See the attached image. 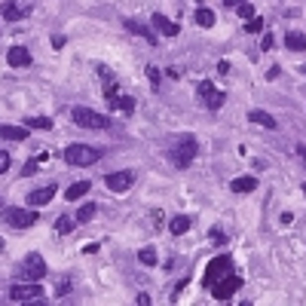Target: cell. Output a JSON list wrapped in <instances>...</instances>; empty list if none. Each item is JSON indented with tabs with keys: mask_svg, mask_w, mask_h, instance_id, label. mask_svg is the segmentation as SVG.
Returning a JSON list of instances; mask_svg holds the SVG:
<instances>
[{
	"mask_svg": "<svg viewBox=\"0 0 306 306\" xmlns=\"http://www.w3.org/2000/svg\"><path fill=\"white\" fill-rule=\"evenodd\" d=\"M61 156L67 166H95L104 153L98 147H89V144H70V147H64Z\"/></svg>",
	"mask_w": 306,
	"mask_h": 306,
	"instance_id": "cell-2",
	"label": "cell"
},
{
	"mask_svg": "<svg viewBox=\"0 0 306 306\" xmlns=\"http://www.w3.org/2000/svg\"><path fill=\"white\" fill-rule=\"evenodd\" d=\"M236 12L242 15V19H251V15H254V6H251L248 0H245V3H239V6H236Z\"/></svg>",
	"mask_w": 306,
	"mask_h": 306,
	"instance_id": "cell-30",
	"label": "cell"
},
{
	"mask_svg": "<svg viewBox=\"0 0 306 306\" xmlns=\"http://www.w3.org/2000/svg\"><path fill=\"white\" fill-rule=\"evenodd\" d=\"M104 184H107V190H114V193H125L132 184H135V172L132 169H122V172H111L104 178Z\"/></svg>",
	"mask_w": 306,
	"mask_h": 306,
	"instance_id": "cell-9",
	"label": "cell"
},
{
	"mask_svg": "<svg viewBox=\"0 0 306 306\" xmlns=\"http://www.w3.org/2000/svg\"><path fill=\"white\" fill-rule=\"evenodd\" d=\"M92 214H95V205H92V202H86V205L77 211V221H80V224H86V221H92Z\"/></svg>",
	"mask_w": 306,
	"mask_h": 306,
	"instance_id": "cell-27",
	"label": "cell"
},
{
	"mask_svg": "<svg viewBox=\"0 0 306 306\" xmlns=\"http://www.w3.org/2000/svg\"><path fill=\"white\" fill-rule=\"evenodd\" d=\"M153 28H156L159 34H166V37H178V34H181V28H178L175 22H169L166 15H159V12L153 15Z\"/></svg>",
	"mask_w": 306,
	"mask_h": 306,
	"instance_id": "cell-14",
	"label": "cell"
},
{
	"mask_svg": "<svg viewBox=\"0 0 306 306\" xmlns=\"http://www.w3.org/2000/svg\"><path fill=\"white\" fill-rule=\"evenodd\" d=\"M147 77H150V83H153V89H156V86H159V67H156V64L147 67Z\"/></svg>",
	"mask_w": 306,
	"mask_h": 306,
	"instance_id": "cell-31",
	"label": "cell"
},
{
	"mask_svg": "<svg viewBox=\"0 0 306 306\" xmlns=\"http://www.w3.org/2000/svg\"><path fill=\"white\" fill-rule=\"evenodd\" d=\"M242 288V276H236V273H227V276H221L218 282L211 285V297L214 300H230L233 294H236Z\"/></svg>",
	"mask_w": 306,
	"mask_h": 306,
	"instance_id": "cell-6",
	"label": "cell"
},
{
	"mask_svg": "<svg viewBox=\"0 0 306 306\" xmlns=\"http://www.w3.org/2000/svg\"><path fill=\"white\" fill-rule=\"evenodd\" d=\"M285 46L294 49V52H303V49H306V34H300V31H285Z\"/></svg>",
	"mask_w": 306,
	"mask_h": 306,
	"instance_id": "cell-21",
	"label": "cell"
},
{
	"mask_svg": "<svg viewBox=\"0 0 306 306\" xmlns=\"http://www.w3.org/2000/svg\"><path fill=\"white\" fill-rule=\"evenodd\" d=\"M56 230H59V233H70V230H74V218H67V214H61V218L56 221Z\"/></svg>",
	"mask_w": 306,
	"mask_h": 306,
	"instance_id": "cell-28",
	"label": "cell"
},
{
	"mask_svg": "<svg viewBox=\"0 0 306 306\" xmlns=\"http://www.w3.org/2000/svg\"><path fill=\"white\" fill-rule=\"evenodd\" d=\"M9 300L12 303H34V300H43V288L40 282H19L9 288Z\"/></svg>",
	"mask_w": 306,
	"mask_h": 306,
	"instance_id": "cell-5",
	"label": "cell"
},
{
	"mask_svg": "<svg viewBox=\"0 0 306 306\" xmlns=\"http://www.w3.org/2000/svg\"><path fill=\"white\" fill-rule=\"evenodd\" d=\"M279 74H282V70H279V67H269V70H266V80H276Z\"/></svg>",
	"mask_w": 306,
	"mask_h": 306,
	"instance_id": "cell-38",
	"label": "cell"
},
{
	"mask_svg": "<svg viewBox=\"0 0 306 306\" xmlns=\"http://www.w3.org/2000/svg\"><path fill=\"white\" fill-rule=\"evenodd\" d=\"M224 3H227V6H230V9H236V6H239V3H245V0H224Z\"/></svg>",
	"mask_w": 306,
	"mask_h": 306,
	"instance_id": "cell-40",
	"label": "cell"
},
{
	"mask_svg": "<svg viewBox=\"0 0 306 306\" xmlns=\"http://www.w3.org/2000/svg\"><path fill=\"white\" fill-rule=\"evenodd\" d=\"M107 104H111L114 107V111H122V114H132L135 111V98L132 95H114V98H107Z\"/></svg>",
	"mask_w": 306,
	"mask_h": 306,
	"instance_id": "cell-18",
	"label": "cell"
},
{
	"mask_svg": "<svg viewBox=\"0 0 306 306\" xmlns=\"http://www.w3.org/2000/svg\"><path fill=\"white\" fill-rule=\"evenodd\" d=\"M193 22L199 25V28H211V25H214V12H211L208 6H199V9L193 12Z\"/></svg>",
	"mask_w": 306,
	"mask_h": 306,
	"instance_id": "cell-23",
	"label": "cell"
},
{
	"mask_svg": "<svg viewBox=\"0 0 306 306\" xmlns=\"http://www.w3.org/2000/svg\"><path fill=\"white\" fill-rule=\"evenodd\" d=\"M208 239H214V242H224V233H221V230H211V233H208Z\"/></svg>",
	"mask_w": 306,
	"mask_h": 306,
	"instance_id": "cell-34",
	"label": "cell"
},
{
	"mask_svg": "<svg viewBox=\"0 0 306 306\" xmlns=\"http://www.w3.org/2000/svg\"><path fill=\"white\" fill-rule=\"evenodd\" d=\"M166 153H169V163H172L175 169H187L193 159H196V153H199V141H196L193 135L178 138V141H175V147H169Z\"/></svg>",
	"mask_w": 306,
	"mask_h": 306,
	"instance_id": "cell-1",
	"label": "cell"
},
{
	"mask_svg": "<svg viewBox=\"0 0 306 306\" xmlns=\"http://www.w3.org/2000/svg\"><path fill=\"white\" fill-rule=\"evenodd\" d=\"M52 46H56V49H61V46H64V37H61V34H56V37H52Z\"/></svg>",
	"mask_w": 306,
	"mask_h": 306,
	"instance_id": "cell-35",
	"label": "cell"
},
{
	"mask_svg": "<svg viewBox=\"0 0 306 306\" xmlns=\"http://www.w3.org/2000/svg\"><path fill=\"white\" fill-rule=\"evenodd\" d=\"M196 92H199V98H202V104L208 107V111H221V107H224V92H221V89H214L208 80H202L199 86H196Z\"/></svg>",
	"mask_w": 306,
	"mask_h": 306,
	"instance_id": "cell-8",
	"label": "cell"
},
{
	"mask_svg": "<svg viewBox=\"0 0 306 306\" xmlns=\"http://www.w3.org/2000/svg\"><path fill=\"white\" fill-rule=\"evenodd\" d=\"M190 227H193V218H190V214H178V218H172V224H169V230L175 233V236H184Z\"/></svg>",
	"mask_w": 306,
	"mask_h": 306,
	"instance_id": "cell-22",
	"label": "cell"
},
{
	"mask_svg": "<svg viewBox=\"0 0 306 306\" xmlns=\"http://www.w3.org/2000/svg\"><path fill=\"white\" fill-rule=\"evenodd\" d=\"M70 117H74V122L80 125V129H95V132L98 129H111V117L92 111V107H74Z\"/></svg>",
	"mask_w": 306,
	"mask_h": 306,
	"instance_id": "cell-3",
	"label": "cell"
},
{
	"mask_svg": "<svg viewBox=\"0 0 306 306\" xmlns=\"http://www.w3.org/2000/svg\"><path fill=\"white\" fill-rule=\"evenodd\" d=\"M303 77H306V67H303Z\"/></svg>",
	"mask_w": 306,
	"mask_h": 306,
	"instance_id": "cell-44",
	"label": "cell"
},
{
	"mask_svg": "<svg viewBox=\"0 0 306 306\" xmlns=\"http://www.w3.org/2000/svg\"><path fill=\"white\" fill-rule=\"evenodd\" d=\"M248 120H251V122H257V125H263V129H279L276 117H273V114H266V111H251V114H248Z\"/></svg>",
	"mask_w": 306,
	"mask_h": 306,
	"instance_id": "cell-19",
	"label": "cell"
},
{
	"mask_svg": "<svg viewBox=\"0 0 306 306\" xmlns=\"http://www.w3.org/2000/svg\"><path fill=\"white\" fill-rule=\"evenodd\" d=\"M25 125H28V129H43V132H49V129H52V120H49V117H28Z\"/></svg>",
	"mask_w": 306,
	"mask_h": 306,
	"instance_id": "cell-24",
	"label": "cell"
},
{
	"mask_svg": "<svg viewBox=\"0 0 306 306\" xmlns=\"http://www.w3.org/2000/svg\"><path fill=\"white\" fill-rule=\"evenodd\" d=\"M92 190V184L89 181H77V184H70L67 190H64V199H70V202H77V199H83V196Z\"/></svg>",
	"mask_w": 306,
	"mask_h": 306,
	"instance_id": "cell-20",
	"label": "cell"
},
{
	"mask_svg": "<svg viewBox=\"0 0 306 306\" xmlns=\"http://www.w3.org/2000/svg\"><path fill=\"white\" fill-rule=\"evenodd\" d=\"M248 25H245V31L248 34H260L263 31V19H260V15H251V19H245Z\"/></svg>",
	"mask_w": 306,
	"mask_h": 306,
	"instance_id": "cell-26",
	"label": "cell"
},
{
	"mask_svg": "<svg viewBox=\"0 0 306 306\" xmlns=\"http://www.w3.org/2000/svg\"><path fill=\"white\" fill-rule=\"evenodd\" d=\"M218 74H230V61H218Z\"/></svg>",
	"mask_w": 306,
	"mask_h": 306,
	"instance_id": "cell-36",
	"label": "cell"
},
{
	"mask_svg": "<svg viewBox=\"0 0 306 306\" xmlns=\"http://www.w3.org/2000/svg\"><path fill=\"white\" fill-rule=\"evenodd\" d=\"M6 169H9V153H6V150H0V175H3Z\"/></svg>",
	"mask_w": 306,
	"mask_h": 306,
	"instance_id": "cell-32",
	"label": "cell"
},
{
	"mask_svg": "<svg viewBox=\"0 0 306 306\" xmlns=\"http://www.w3.org/2000/svg\"><path fill=\"white\" fill-rule=\"evenodd\" d=\"M67 291H70V282H61V285H59V297H64Z\"/></svg>",
	"mask_w": 306,
	"mask_h": 306,
	"instance_id": "cell-37",
	"label": "cell"
},
{
	"mask_svg": "<svg viewBox=\"0 0 306 306\" xmlns=\"http://www.w3.org/2000/svg\"><path fill=\"white\" fill-rule=\"evenodd\" d=\"M273 43H276L273 34H263V49H273Z\"/></svg>",
	"mask_w": 306,
	"mask_h": 306,
	"instance_id": "cell-33",
	"label": "cell"
},
{
	"mask_svg": "<svg viewBox=\"0 0 306 306\" xmlns=\"http://www.w3.org/2000/svg\"><path fill=\"white\" fill-rule=\"evenodd\" d=\"M138 260H141L144 266H156V260H159V257H156V251H153V248H141V251H138Z\"/></svg>",
	"mask_w": 306,
	"mask_h": 306,
	"instance_id": "cell-25",
	"label": "cell"
},
{
	"mask_svg": "<svg viewBox=\"0 0 306 306\" xmlns=\"http://www.w3.org/2000/svg\"><path fill=\"white\" fill-rule=\"evenodd\" d=\"M0 251H3V239H0Z\"/></svg>",
	"mask_w": 306,
	"mask_h": 306,
	"instance_id": "cell-42",
	"label": "cell"
},
{
	"mask_svg": "<svg viewBox=\"0 0 306 306\" xmlns=\"http://www.w3.org/2000/svg\"><path fill=\"white\" fill-rule=\"evenodd\" d=\"M0 15H3L6 22H19V19H25V15H28V6L15 3V0H6V3L0 6Z\"/></svg>",
	"mask_w": 306,
	"mask_h": 306,
	"instance_id": "cell-12",
	"label": "cell"
},
{
	"mask_svg": "<svg viewBox=\"0 0 306 306\" xmlns=\"http://www.w3.org/2000/svg\"><path fill=\"white\" fill-rule=\"evenodd\" d=\"M230 190H233V193H254V190H257V178H251V175H245V178H233Z\"/></svg>",
	"mask_w": 306,
	"mask_h": 306,
	"instance_id": "cell-17",
	"label": "cell"
},
{
	"mask_svg": "<svg viewBox=\"0 0 306 306\" xmlns=\"http://www.w3.org/2000/svg\"><path fill=\"white\" fill-rule=\"evenodd\" d=\"M0 218H3V224H9L12 230H28L37 224V211L34 208H15V205H6L3 211H0Z\"/></svg>",
	"mask_w": 306,
	"mask_h": 306,
	"instance_id": "cell-4",
	"label": "cell"
},
{
	"mask_svg": "<svg viewBox=\"0 0 306 306\" xmlns=\"http://www.w3.org/2000/svg\"><path fill=\"white\" fill-rule=\"evenodd\" d=\"M43 159H46V156H40V159H31V163H28V166L22 169V175H25V178H31V175H37V166L43 163Z\"/></svg>",
	"mask_w": 306,
	"mask_h": 306,
	"instance_id": "cell-29",
	"label": "cell"
},
{
	"mask_svg": "<svg viewBox=\"0 0 306 306\" xmlns=\"http://www.w3.org/2000/svg\"><path fill=\"white\" fill-rule=\"evenodd\" d=\"M0 138H6V141H25L28 138V125H3V122H0Z\"/></svg>",
	"mask_w": 306,
	"mask_h": 306,
	"instance_id": "cell-16",
	"label": "cell"
},
{
	"mask_svg": "<svg viewBox=\"0 0 306 306\" xmlns=\"http://www.w3.org/2000/svg\"><path fill=\"white\" fill-rule=\"evenodd\" d=\"M297 153H300V159L306 163V144H297Z\"/></svg>",
	"mask_w": 306,
	"mask_h": 306,
	"instance_id": "cell-41",
	"label": "cell"
},
{
	"mask_svg": "<svg viewBox=\"0 0 306 306\" xmlns=\"http://www.w3.org/2000/svg\"><path fill=\"white\" fill-rule=\"evenodd\" d=\"M135 303H141V306H147V303H150V297H147V294H138V297H135Z\"/></svg>",
	"mask_w": 306,
	"mask_h": 306,
	"instance_id": "cell-39",
	"label": "cell"
},
{
	"mask_svg": "<svg viewBox=\"0 0 306 306\" xmlns=\"http://www.w3.org/2000/svg\"><path fill=\"white\" fill-rule=\"evenodd\" d=\"M230 269H233V257H230V254H218L214 260H208L205 276H202V285H205V288H211V285L218 282L221 276H227Z\"/></svg>",
	"mask_w": 306,
	"mask_h": 306,
	"instance_id": "cell-7",
	"label": "cell"
},
{
	"mask_svg": "<svg viewBox=\"0 0 306 306\" xmlns=\"http://www.w3.org/2000/svg\"><path fill=\"white\" fill-rule=\"evenodd\" d=\"M125 25V31H132V34H138V37H144L147 43H156V34L147 28V25H141V22H135V19H125L122 22Z\"/></svg>",
	"mask_w": 306,
	"mask_h": 306,
	"instance_id": "cell-15",
	"label": "cell"
},
{
	"mask_svg": "<svg viewBox=\"0 0 306 306\" xmlns=\"http://www.w3.org/2000/svg\"><path fill=\"white\" fill-rule=\"evenodd\" d=\"M46 276V260L40 254H28L25 257V269H22V279L25 282H40Z\"/></svg>",
	"mask_w": 306,
	"mask_h": 306,
	"instance_id": "cell-10",
	"label": "cell"
},
{
	"mask_svg": "<svg viewBox=\"0 0 306 306\" xmlns=\"http://www.w3.org/2000/svg\"><path fill=\"white\" fill-rule=\"evenodd\" d=\"M303 196H306V184H303Z\"/></svg>",
	"mask_w": 306,
	"mask_h": 306,
	"instance_id": "cell-43",
	"label": "cell"
},
{
	"mask_svg": "<svg viewBox=\"0 0 306 306\" xmlns=\"http://www.w3.org/2000/svg\"><path fill=\"white\" fill-rule=\"evenodd\" d=\"M52 196H56V184H46V187H40V190H31V193H28V205H31V208H43V205L52 202Z\"/></svg>",
	"mask_w": 306,
	"mask_h": 306,
	"instance_id": "cell-11",
	"label": "cell"
},
{
	"mask_svg": "<svg viewBox=\"0 0 306 306\" xmlns=\"http://www.w3.org/2000/svg\"><path fill=\"white\" fill-rule=\"evenodd\" d=\"M6 61H9L12 67H28V64H31V52H28L25 46H12V49L6 52Z\"/></svg>",
	"mask_w": 306,
	"mask_h": 306,
	"instance_id": "cell-13",
	"label": "cell"
}]
</instances>
